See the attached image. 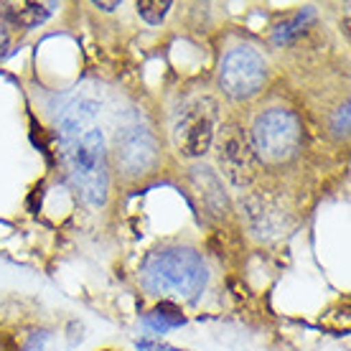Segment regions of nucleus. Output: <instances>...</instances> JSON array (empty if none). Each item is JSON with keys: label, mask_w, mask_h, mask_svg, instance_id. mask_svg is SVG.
Masks as SVG:
<instances>
[{"label": "nucleus", "mask_w": 351, "mask_h": 351, "mask_svg": "<svg viewBox=\"0 0 351 351\" xmlns=\"http://www.w3.org/2000/svg\"><path fill=\"white\" fill-rule=\"evenodd\" d=\"M206 265L191 247H163L145 257L141 282L153 295L163 298H193L206 285Z\"/></svg>", "instance_id": "1"}, {"label": "nucleus", "mask_w": 351, "mask_h": 351, "mask_svg": "<svg viewBox=\"0 0 351 351\" xmlns=\"http://www.w3.org/2000/svg\"><path fill=\"white\" fill-rule=\"evenodd\" d=\"M71 178L80 193L92 206L107 202V153L105 135L99 128H92L69 145Z\"/></svg>", "instance_id": "2"}, {"label": "nucleus", "mask_w": 351, "mask_h": 351, "mask_svg": "<svg viewBox=\"0 0 351 351\" xmlns=\"http://www.w3.org/2000/svg\"><path fill=\"white\" fill-rule=\"evenodd\" d=\"M219 125V107L211 97H191L173 114V145L184 158H202Z\"/></svg>", "instance_id": "3"}, {"label": "nucleus", "mask_w": 351, "mask_h": 351, "mask_svg": "<svg viewBox=\"0 0 351 351\" xmlns=\"http://www.w3.org/2000/svg\"><path fill=\"white\" fill-rule=\"evenodd\" d=\"M250 138H252L257 158L267 160V163H280V160L293 158L298 150L300 123L285 107H272L255 120Z\"/></svg>", "instance_id": "4"}, {"label": "nucleus", "mask_w": 351, "mask_h": 351, "mask_svg": "<svg viewBox=\"0 0 351 351\" xmlns=\"http://www.w3.org/2000/svg\"><path fill=\"white\" fill-rule=\"evenodd\" d=\"M217 150H219V166L224 171V176L229 178V184L237 186V189H245V186H250L255 181L260 158H257L250 132L242 125L237 123L224 125L219 132Z\"/></svg>", "instance_id": "5"}, {"label": "nucleus", "mask_w": 351, "mask_h": 351, "mask_svg": "<svg viewBox=\"0 0 351 351\" xmlns=\"http://www.w3.org/2000/svg\"><path fill=\"white\" fill-rule=\"evenodd\" d=\"M267 64L252 46H237L224 56L219 71V84L229 97L247 99L263 87Z\"/></svg>", "instance_id": "6"}, {"label": "nucleus", "mask_w": 351, "mask_h": 351, "mask_svg": "<svg viewBox=\"0 0 351 351\" xmlns=\"http://www.w3.org/2000/svg\"><path fill=\"white\" fill-rule=\"evenodd\" d=\"M114 150H117V163L125 168V173L138 176L148 173L156 158H158V150H156V141L145 125L135 123L128 125L117 132V141H114Z\"/></svg>", "instance_id": "7"}, {"label": "nucleus", "mask_w": 351, "mask_h": 351, "mask_svg": "<svg viewBox=\"0 0 351 351\" xmlns=\"http://www.w3.org/2000/svg\"><path fill=\"white\" fill-rule=\"evenodd\" d=\"M97 102L95 99H87V97H77L71 105L64 107L62 117H59V130H62V138L66 145L77 141L80 135H84L87 130L97 128Z\"/></svg>", "instance_id": "8"}, {"label": "nucleus", "mask_w": 351, "mask_h": 351, "mask_svg": "<svg viewBox=\"0 0 351 351\" xmlns=\"http://www.w3.org/2000/svg\"><path fill=\"white\" fill-rule=\"evenodd\" d=\"M56 3H0V21L8 28H31L41 26L51 16Z\"/></svg>", "instance_id": "9"}, {"label": "nucleus", "mask_w": 351, "mask_h": 351, "mask_svg": "<svg viewBox=\"0 0 351 351\" xmlns=\"http://www.w3.org/2000/svg\"><path fill=\"white\" fill-rule=\"evenodd\" d=\"M193 184L199 189V196H202V202L214 209V214H219L224 211L227 206V196L221 191V181L217 176L211 173V168L202 166V168H193Z\"/></svg>", "instance_id": "10"}, {"label": "nucleus", "mask_w": 351, "mask_h": 351, "mask_svg": "<svg viewBox=\"0 0 351 351\" xmlns=\"http://www.w3.org/2000/svg\"><path fill=\"white\" fill-rule=\"evenodd\" d=\"M186 318L181 316V311L171 303H160L153 313L145 316V326H148L153 334H166L168 328H176V326H184Z\"/></svg>", "instance_id": "11"}, {"label": "nucleus", "mask_w": 351, "mask_h": 351, "mask_svg": "<svg viewBox=\"0 0 351 351\" xmlns=\"http://www.w3.org/2000/svg\"><path fill=\"white\" fill-rule=\"evenodd\" d=\"M313 18V8H306L300 10V13H295V16L290 18V21H285V23H280V26L275 28V44H288L290 38L295 34H300V28H306V23Z\"/></svg>", "instance_id": "12"}, {"label": "nucleus", "mask_w": 351, "mask_h": 351, "mask_svg": "<svg viewBox=\"0 0 351 351\" xmlns=\"http://www.w3.org/2000/svg\"><path fill=\"white\" fill-rule=\"evenodd\" d=\"M168 10H171V0H163V3L160 0H141L138 3V13L150 26H158L160 21L166 18Z\"/></svg>", "instance_id": "13"}, {"label": "nucleus", "mask_w": 351, "mask_h": 351, "mask_svg": "<svg viewBox=\"0 0 351 351\" xmlns=\"http://www.w3.org/2000/svg\"><path fill=\"white\" fill-rule=\"evenodd\" d=\"M346 130H349V102L339 110V117H336V132H343V135H346Z\"/></svg>", "instance_id": "14"}, {"label": "nucleus", "mask_w": 351, "mask_h": 351, "mask_svg": "<svg viewBox=\"0 0 351 351\" xmlns=\"http://www.w3.org/2000/svg\"><path fill=\"white\" fill-rule=\"evenodd\" d=\"M8 44H10V36H8V26L0 21V59L5 56V51H8Z\"/></svg>", "instance_id": "15"}, {"label": "nucleus", "mask_w": 351, "mask_h": 351, "mask_svg": "<svg viewBox=\"0 0 351 351\" xmlns=\"http://www.w3.org/2000/svg\"><path fill=\"white\" fill-rule=\"evenodd\" d=\"M138 346H141V349H145V351H178V349H171V346H163V343H153V341H141Z\"/></svg>", "instance_id": "16"}, {"label": "nucleus", "mask_w": 351, "mask_h": 351, "mask_svg": "<svg viewBox=\"0 0 351 351\" xmlns=\"http://www.w3.org/2000/svg\"><path fill=\"white\" fill-rule=\"evenodd\" d=\"M95 5H97V8H102V10H114L120 3H117V0H114V3H99V0H97Z\"/></svg>", "instance_id": "17"}]
</instances>
